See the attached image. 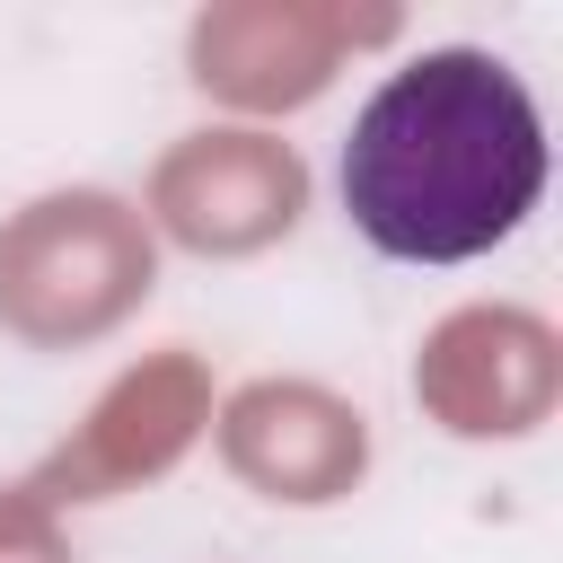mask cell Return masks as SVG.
<instances>
[{"mask_svg":"<svg viewBox=\"0 0 563 563\" xmlns=\"http://www.w3.org/2000/svg\"><path fill=\"white\" fill-rule=\"evenodd\" d=\"M545 194V123L510 62L475 44L413 53L352 114L343 211L378 255L466 264L501 246Z\"/></svg>","mask_w":563,"mask_h":563,"instance_id":"6da1fadb","label":"cell"},{"mask_svg":"<svg viewBox=\"0 0 563 563\" xmlns=\"http://www.w3.org/2000/svg\"><path fill=\"white\" fill-rule=\"evenodd\" d=\"M158 282L150 220L97 185L44 194L0 220V325L35 352L114 334Z\"/></svg>","mask_w":563,"mask_h":563,"instance_id":"7a4b0ae2","label":"cell"},{"mask_svg":"<svg viewBox=\"0 0 563 563\" xmlns=\"http://www.w3.org/2000/svg\"><path fill=\"white\" fill-rule=\"evenodd\" d=\"M202 422H211V369L194 352H150L141 369H123L88 405V422L26 475V493L44 510H62V501H114V493L167 475L202 440Z\"/></svg>","mask_w":563,"mask_h":563,"instance_id":"3957f363","label":"cell"},{"mask_svg":"<svg viewBox=\"0 0 563 563\" xmlns=\"http://www.w3.org/2000/svg\"><path fill=\"white\" fill-rule=\"evenodd\" d=\"M413 396L457 440H519L563 396V343L528 308H457L422 334Z\"/></svg>","mask_w":563,"mask_h":563,"instance_id":"277c9868","label":"cell"},{"mask_svg":"<svg viewBox=\"0 0 563 563\" xmlns=\"http://www.w3.org/2000/svg\"><path fill=\"white\" fill-rule=\"evenodd\" d=\"M308 211V167L273 132H194L150 167V220L194 255H255Z\"/></svg>","mask_w":563,"mask_h":563,"instance_id":"5b68a950","label":"cell"},{"mask_svg":"<svg viewBox=\"0 0 563 563\" xmlns=\"http://www.w3.org/2000/svg\"><path fill=\"white\" fill-rule=\"evenodd\" d=\"M396 35V18H352V9H317V0H220L194 18L185 53H194V79L246 114H282V106H308L343 44H378Z\"/></svg>","mask_w":563,"mask_h":563,"instance_id":"8992f818","label":"cell"},{"mask_svg":"<svg viewBox=\"0 0 563 563\" xmlns=\"http://www.w3.org/2000/svg\"><path fill=\"white\" fill-rule=\"evenodd\" d=\"M220 457L264 501H343L369 466V422L317 378H255L220 405Z\"/></svg>","mask_w":563,"mask_h":563,"instance_id":"52a82bcc","label":"cell"},{"mask_svg":"<svg viewBox=\"0 0 563 563\" xmlns=\"http://www.w3.org/2000/svg\"><path fill=\"white\" fill-rule=\"evenodd\" d=\"M0 563H79L62 519L26 493V484H0Z\"/></svg>","mask_w":563,"mask_h":563,"instance_id":"ba28073f","label":"cell"}]
</instances>
